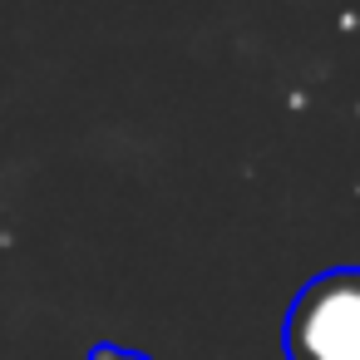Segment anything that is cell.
<instances>
[{"label": "cell", "instance_id": "cell-1", "mask_svg": "<svg viewBox=\"0 0 360 360\" xmlns=\"http://www.w3.org/2000/svg\"><path fill=\"white\" fill-rule=\"evenodd\" d=\"M286 360H360V266H330L296 291Z\"/></svg>", "mask_w": 360, "mask_h": 360}, {"label": "cell", "instance_id": "cell-2", "mask_svg": "<svg viewBox=\"0 0 360 360\" xmlns=\"http://www.w3.org/2000/svg\"><path fill=\"white\" fill-rule=\"evenodd\" d=\"M89 360H148V355L124 350V345H94V350H89Z\"/></svg>", "mask_w": 360, "mask_h": 360}]
</instances>
